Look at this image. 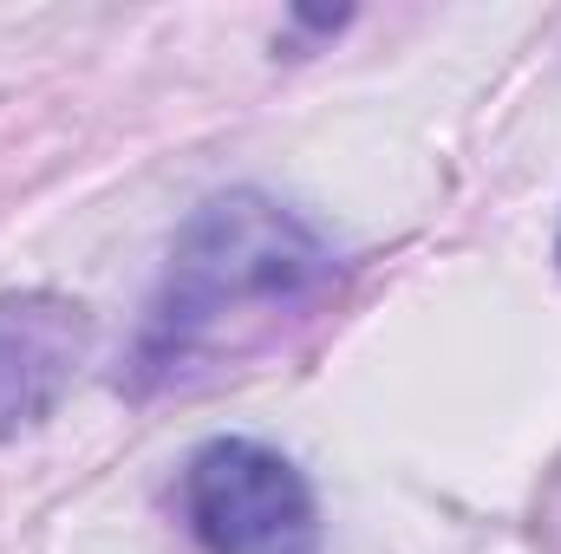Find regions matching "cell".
<instances>
[{"label": "cell", "instance_id": "obj_4", "mask_svg": "<svg viewBox=\"0 0 561 554\" xmlns=\"http://www.w3.org/2000/svg\"><path fill=\"white\" fill-rule=\"evenodd\" d=\"M556 255H561V249H556Z\"/></svg>", "mask_w": 561, "mask_h": 554}, {"label": "cell", "instance_id": "obj_1", "mask_svg": "<svg viewBox=\"0 0 561 554\" xmlns=\"http://www.w3.org/2000/svg\"><path fill=\"white\" fill-rule=\"evenodd\" d=\"M333 280V249L287 203L262 189L216 196L183 222L118 385L170 399L249 372L327 307Z\"/></svg>", "mask_w": 561, "mask_h": 554}, {"label": "cell", "instance_id": "obj_3", "mask_svg": "<svg viewBox=\"0 0 561 554\" xmlns=\"http://www.w3.org/2000/svg\"><path fill=\"white\" fill-rule=\"evenodd\" d=\"M92 346V313L72 293H0V443L39 430L72 392Z\"/></svg>", "mask_w": 561, "mask_h": 554}, {"label": "cell", "instance_id": "obj_2", "mask_svg": "<svg viewBox=\"0 0 561 554\" xmlns=\"http://www.w3.org/2000/svg\"><path fill=\"white\" fill-rule=\"evenodd\" d=\"M183 522L203 554H320L313 483L255 437H216L190 457Z\"/></svg>", "mask_w": 561, "mask_h": 554}]
</instances>
